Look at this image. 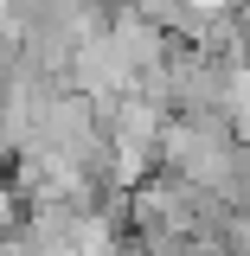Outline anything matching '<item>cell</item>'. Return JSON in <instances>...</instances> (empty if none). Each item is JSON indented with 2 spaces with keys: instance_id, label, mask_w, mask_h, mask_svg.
I'll return each mask as SVG.
<instances>
[{
  "instance_id": "cell-1",
  "label": "cell",
  "mask_w": 250,
  "mask_h": 256,
  "mask_svg": "<svg viewBox=\"0 0 250 256\" xmlns=\"http://www.w3.org/2000/svg\"><path fill=\"white\" fill-rule=\"evenodd\" d=\"M32 218V198L20 192V180H0V244H13Z\"/></svg>"
}]
</instances>
